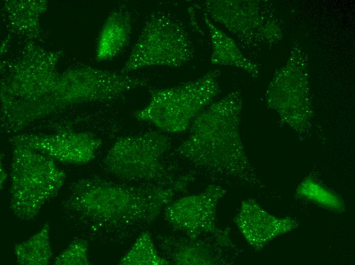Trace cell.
I'll return each instance as SVG.
<instances>
[{
	"label": "cell",
	"instance_id": "obj_10",
	"mask_svg": "<svg viewBox=\"0 0 355 265\" xmlns=\"http://www.w3.org/2000/svg\"><path fill=\"white\" fill-rule=\"evenodd\" d=\"M132 32V16L125 8L112 12L99 36L96 59L105 61L120 54L127 46Z\"/></svg>",
	"mask_w": 355,
	"mask_h": 265
},
{
	"label": "cell",
	"instance_id": "obj_2",
	"mask_svg": "<svg viewBox=\"0 0 355 265\" xmlns=\"http://www.w3.org/2000/svg\"><path fill=\"white\" fill-rule=\"evenodd\" d=\"M67 207L70 215L104 225L150 222L170 203L171 189L116 183L94 177L71 185Z\"/></svg>",
	"mask_w": 355,
	"mask_h": 265
},
{
	"label": "cell",
	"instance_id": "obj_1",
	"mask_svg": "<svg viewBox=\"0 0 355 265\" xmlns=\"http://www.w3.org/2000/svg\"><path fill=\"white\" fill-rule=\"evenodd\" d=\"M241 109L237 91L213 101L193 120L177 152L196 165L221 174L242 173L247 163L240 136Z\"/></svg>",
	"mask_w": 355,
	"mask_h": 265
},
{
	"label": "cell",
	"instance_id": "obj_14",
	"mask_svg": "<svg viewBox=\"0 0 355 265\" xmlns=\"http://www.w3.org/2000/svg\"><path fill=\"white\" fill-rule=\"evenodd\" d=\"M297 194L308 200L335 210L341 211L343 203L335 193L312 178L304 180L297 189Z\"/></svg>",
	"mask_w": 355,
	"mask_h": 265
},
{
	"label": "cell",
	"instance_id": "obj_7",
	"mask_svg": "<svg viewBox=\"0 0 355 265\" xmlns=\"http://www.w3.org/2000/svg\"><path fill=\"white\" fill-rule=\"evenodd\" d=\"M12 145H23L54 160L71 164H85L92 161L103 141L88 132L63 130L51 134H21L9 139Z\"/></svg>",
	"mask_w": 355,
	"mask_h": 265
},
{
	"label": "cell",
	"instance_id": "obj_5",
	"mask_svg": "<svg viewBox=\"0 0 355 265\" xmlns=\"http://www.w3.org/2000/svg\"><path fill=\"white\" fill-rule=\"evenodd\" d=\"M194 47L183 24L171 14L154 10L147 19L121 72L151 66L178 67L190 61Z\"/></svg>",
	"mask_w": 355,
	"mask_h": 265
},
{
	"label": "cell",
	"instance_id": "obj_4",
	"mask_svg": "<svg viewBox=\"0 0 355 265\" xmlns=\"http://www.w3.org/2000/svg\"><path fill=\"white\" fill-rule=\"evenodd\" d=\"M12 146L11 208L19 219L29 221L57 194L66 175L50 157L26 146Z\"/></svg>",
	"mask_w": 355,
	"mask_h": 265
},
{
	"label": "cell",
	"instance_id": "obj_15",
	"mask_svg": "<svg viewBox=\"0 0 355 265\" xmlns=\"http://www.w3.org/2000/svg\"><path fill=\"white\" fill-rule=\"evenodd\" d=\"M56 264H88V244L84 240L73 241L56 258Z\"/></svg>",
	"mask_w": 355,
	"mask_h": 265
},
{
	"label": "cell",
	"instance_id": "obj_9",
	"mask_svg": "<svg viewBox=\"0 0 355 265\" xmlns=\"http://www.w3.org/2000/svg\"><path fill=\"white\" fill-rule=\"evenodd\" d=\"M236 223L247 242L256 248L263 247L276 235L294 227L292 220L273 217L251 202L242 206Z\"/></svg>",
	"mask_w": 355,
	"mask_h": 265
},
{
	"label": "cell",
	"instance_id": "obj_12",
	"mask_svg": "<svg viewBox=\"0 0 355 265\" xmlns=\"http://www.w3.org/2000/svg\"><path fill=\"white\" fill-rule=\"evenodd\" d=\"M49 226L46 224L39 232L29 240L17 244L15 254L21 264H46L52 253L49 241Z\"/></svg>",
	"mask_w": 355,
	"mask_h": 265
},
{
	"label": "cell",
	"instance_id": "obj_3",
	"mask_svg": "<svg viewBox=\"0 0 355 265\" xmlns=\"http://www.w3.org/2000/svg\"><path fill=\"white\" fill-rule=\"evenodd\" d=\"M220 73V69H215L176 86L151 89L146 105L133 115L167 132L184 131L219 94Z\"/></svg>",
	"mask_w": 355,
	"mask_h": 265
},
{
	"label": "cell",
	"instance_id": "obj_13",
	"mask_svg": "<svg viewBox=\"0 0 355 265\" xmlns=\"http://www.w3.org/2000/svg\"><path fill=\"white\" fill-rule=\"evenodd\" d=\"M169 261L161 256L155 247L151 234L142 232L119 261L123 265L167 264Z\"/></svg>",
	"mask_w": 355,
	"mask_h": 265
},
{
	"label": "cell",
	"instance_id": "obj_6",
	"mask_svg": "<svg viewBox=\"0 0 355 265\" xmlns=\"http://www.w3.org/2000/svg\"><path fill=\"white\" fill-rule=\"evenodd\" d=\"M170 145L168 138L158 131L126 136L113 143L104 163L110 172L125 180H159L165 174L162 157Z\"/></svg>",
	"mask_w": 355,
	"mask_h": 265
},
{
	"label": "cell",
	"instance_id": "obj_8",
	"mask_svg": "<svg viewBox=\"0 0 355 265\" xmlns=\"http://www.w3.org/2000/svg\"><path fill=\"white\" fill-rule=\"evenodd\" d=\"M223 190L210 186L204 193L180 199L168 205L165 218L175 229L194 238L199 233L214 224L215 208Z\"/></svg>",
	"mask_w": 355,
	"mask_h": 265
},
{
	"label": "cell",
	"instance_id": "obj_11",
	"mask_svg": "<svg viewBox=\"0 0 355 265\" xmlns=\"http://www.w3.org/2000/svg\"><path fill=\"white\" fill-rule=\"evenodd\" d=\"M204 14L212 45L211 63L233 66L248 71H255V66L241 54L233 39L217 28L206 14Z\"/></svg>",
	"mask_w": 355,
	"mask_h": 265
}]
</instances>
